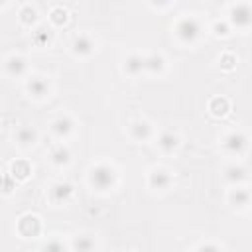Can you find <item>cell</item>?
<instances>
[{"label":"cell","instance_id":"cell-5","mask_svg":"<svg viewBox=\"0 0 252 252\" xmlns=\"http://www.w3.org/2000/svg\"><path fill=\"white\" fill-rule=\"evenodd\" d=\"M148 183H150L152 189L163 191V189L169 187V183H171V175H169V171H165L163 167H156V169L150 171V175H148Z\"/></svg>","mask_w":252,"mask_h":252},{"label":"cell","instance_id":"cell-27","mask_svg":"<svg viewBox=\"0 0 252 252\" xmlns=\"http://www.w3.org/2000/svg\"><path fill=\"white\" fill-rule=\"evenodd\" d=\"M35 41H37V43H45V41H49V33H45V28L37 30V33H35Z\"/></svg>","mask_w":252,"mask_h":252},{"label":"cell","instance_id":"cell-29","mask_svg":"<svg viewBox=\"0 0 252 252\" xmlns=\"http://www.w3.org/2000/svg\"><path fill=\"white\" fill-rule=\"evenodd\" d=\"M220 246H217V244H201L199 246V250H219Z\"/></svg>","mask_w":252,"mask_h":252},{"label":"cell","instance_id":"cell-9","mask_svg":"<svg viewBox=\"0 0 252 252\" xmlns=\"http://www.w3.org/2000/svg\"><path fill=\"white\" fill-rule=\"evenodd\" d=\"M130 136H132L134 140H138V142L148 140V138L152 136V126H150V122H148V120H134V122L130 124Z\"/></svg>","mask_w":252,"mask_h":252},{"label":"cell","instance_id":"cell-20","mask_svg":"<svg viewBox=\"0 0 252 252\" xmlns=\"http://www.w3.org/2000/svg\"><path fill=\"white\" fill-rule=\"evenodd\" d=\"M209 110L215 114V116H224L228 112V100L222 98V96H217L209 102Z\"/></svg>","mask_w":252,"mask_h":252},{"label":"cell","instance_id":"cell-19","mask_svg":"<svg viewBox=\"0 0 252 252\" xmlns=\"http://www.w3.org/2000/svg\"><path fill=\"white\" fill-rule=\"evenodd\" d=\"M248 201H250V193H248L246 189H234V191L230 193V203H232L236 209H244V207L248 205Z\"/></svg>","mask_w":252,"mask_h":252},{"label":"cell","instance_id":"cell-11","mask_svg":"<svg viewBox=\"0 0 252 252\" xmlns=\"http://www.w3.org/2000/svg\"><path fill=\"white\" fill-rule=\"evenodd\" d=\"M142 71H144V57L138 53L128 55L124 61V73H128L130 77H138Z\"/></svg>","mask_w":252,"mask_h":252},{"label":"cell","instance_id":"cell-7","mask_svg":"<svg viewBox=\"0 0 252 252\" xmlns=\"http://www.w3.org/2000/svg\"><path fill=\"white\" fill-rule=\"evenodd\" d=\"M246 144H248V140L242 132H230L222 142L224 150L230 152V154H242L246 150Z\"/></svg>","mask_w":252,"mask_h":252},{"label":"cell","instance_id":"cell-30","mask_svg":"<svg viewBox=\"0 0 252 252\" xmlns=\"http://www.w3.org/2000/svg\"><path fill=\"white\" fill-rule=\"evenodd\" d=\"M169 2H171V0H152L154 6H167Z\"/></svg>","mask_w":252,"mask_h":252},{"label":"cell","instance_id":"cell-3","mask_svg":"<svg viewBox=\"0 0 252 252\" xmlns=\"http://www.w3.org/2000/svg\"><path fill=\"white\" fill-rule=\"evenodd\" d=\"M230 22H232L236 28H248L250 22H252L250 6H248L246 2H238L236 6H232V10H230Z\"/></svg>","mask_w":252,"mask_h":252},{"label":"cell","instance_id":"cell-31","mask_svg":"<svg viewBox=\"0 0 252 252\" xmlns=\"http://www.w3.org/2000/svg\"><path fill=\"white\" fill-rule=\"evenodd\" d=\"M6 4V0H0V6H4Z\"/></svg>","mask_w":252,"mask_h":252},{"label":"cell","instance_id":"cell-17","mask_svg":"<svg viewBox=\"0 0 252 252\" xmlns=\"http://www.w3.org/2000/svg\"><path fill=\"white\" fill-rule=\"evenodd\" d=\"M224 177H226L228 183H234L236 185V183H240V181H244L248 177V171L242 165H228L226 171H224Z\"/></svg>","mask_w":252,"mask_h":252},{"label":"cell","instance_id":"cell-24","mask_svg":"<svg viewBox=\"0 0 252 252\" xmlns=\"http://www.w3.org/2000/svg\"><path fill=\"white\" fill-rule=\"evenodd\" d=\"M12 173H14V177H18V179H26V177L30 175V165H28L26 161H18V163L12 165Z\"/></svg>","mask_w":252,"mask_h":252},{"label":"cell","instance_id":"cell-2","mask_svg":"<svg viewBox=\"0 0 252 252\" xmlns=\"http://www.w3.org/2000/svg\"><path fill=\"white\" fill-rule=\"evenodd\" d=\"M175 33L183 43H193L201 35V24L193 16H185L175 24Z\"/></svg>","mask_w":252,"mask_h":252},{"label":"cell","instance_id":"cell-18","mask_svg":"<svg viewBox=\"0 0 252 252\" xmlns=\"http://www.w3.org/2000/svg\"><path fill=\"white\" fill-rule=\"evenodd\" d=\"M158 146H159L163 152H173V150L179 146V138H177V134H173V132H163V134L159 136V140H158Z\"/></svg>","mask_w":252,"mask_h":252},{"label":"cell","instance_id":"cell-1","mask_svg":"<svg viewBox=\"0 0 252 252\" xmlns=\"http://www.w3.org/2000/svg\"><path fill=\"white\" fill-rule=\"evenodd\" d=\"M89 181L96 191H108L116 183V171H114V167H110L106 163H98L91 169Z\"/></svg>","mask_w":252,"mask_h":252},{"label":"cell","instance_id":"cell-21","mask_svg":"<svg viewBox=\"0 0 252 252\" xmlns=\"http://www.w3.org/2000/svg\"><path fill=\"white\" fill-rule=\"evenodd\" d=\"M96 244H94V238L93 236H89V234H83V236H75V240H73V244H71V248H75V250H93Z\"/></svg>","mask_w":252,"mask_h":252},{"label":"cell","instance_id":"cell-6","mask_svg":"<svg viewBox=\"0 0 252 252\" xmlns=\"http://www.w3.org/2000/svg\"><path fill=\"white\" fill-rule=\"evenodd\" d=\"M18 230H20V234L26 236V238H30V236H37L39 230H41V222H39L37 217H33V215H26V217L20 219V222H18Z\"/></svg>","mask_w":252,"mask_h":252},{"label":"cell","instance_id":"cell-14","mask_svg":"<svg viewBox=\"0 0 252 252\" xmlns=\"http://www.w3.org/2000/svg\"><path fill=\"white\" fill-rule=\"evenodd\" d=\"M93 49H94V41L89 37V35H79V37H75V41H73V51L77 53V55H89V53H93Z\"/></svg>","mask_w":252,"mask_h":252},{"label":"cell","instance_id":"cell-15","mask_svg":"<svg viewBox=\"0 0 252 252\" xmlns=\"http://www.w3.org/2000/svg\"><path fill=\"white\" fill-rule=\"evenodd\" d=\"M16 140H18V144H20L22 148H28V146L35 144L37 132H35L33 128H30V126H22V128L16 132Z\"/></svg>","mask_w":252,"mask_h":252},{"label":"cell","instance_id":"cell-8","mask_svg":"<svg viewBox=\"0 0 252 252\" xmlns=\"http://www.w3.org/2000/svg\"><path fill=\"white\" fill-rule=\"evenodd\" d=\"M28 93L35 98H43L47 93H49V83L45 81V77H39V75H33L28 79V85H26Z\"/></svg>","mask_w":252,"mask_h":252},{"label":"cell","instance_id":"cell-16","mask_svg":"<svg viewBox=\"0 0 252 252\" xmlns=\"http://www.w3.org/2000/svg\"><path fill=\"white\" fill-rule=\"evenodd\" d=\"M51 161L55 165H67L71 161V150L65 144H59L51 150Z\"/></svg>","mask_w":252,"mask_h":252},{"label":"cell","instance_id":"cell-25","mask_svg":"<svg viewBox=\"0 0 252 252\" xmlns=\"http://www.w3.org/2000/svg\"><path fill=\"white\" fill-rule=\"evenodd\" d=\"M234 63H236V57L230 55V53H224V55L220 57V67H222V69H232Z\"/></svg>","mask_w":252,"mask_h":252},{"label":"cell","instance_id":"cell-10","mask_svg":"<svg viewBox=\"0 0 252 252\" xmlns=\"http://www.w3.org/2000/svg\"><path fill=\"white\" fill-rule=\"evenodd\" d=\"M6 67V73L12 75V77H22L26 73V59L20 57V55H10L4 63Z\"/></svg>","mask_w":252,"mask_h":252},{"label":"cell","instance_id":"cell-13","mask_svg":"<svg viewBox=\"0 0 252 252\" xmlns=\"http://www.w3.org/2000/svg\"><path fill=\"white\" fill-rule=\"evenodd\" d=\"M165 67V59L159 55V53H150L144 57V71H150V73H161Z\"/></svg>","mask_w":252,"mask_h":252},{"label":"cell","instance_id":"cell-22","mask_svg":"<svg viewBox=\"0 0 252 252\" xmlns=\"http://www.w3.org/2000/svg\"><path fill=\"white\" fill-rule=\"evenodd\" d=\"M20 22L26 24V26H32V24L35 22V10H33L32 6H24V8L20 10Z\"/></svg>","mask_w":252,"mask_h":252},{"label":"cell","instance_id":"cell-26","mask_svg":"<svg viewBox=\"0 0 252 252\" xmlns=\"http://www.w3.org/2000/svg\"><path fill=\"white\" fill-rule=\"evenodd\" d=\"M215 33H217V35H226V33H228V26H226L224 22H222V24L217 22V24H215Z\"/></svg>","mask_w":252,"mask_h":252},{"label":"cell","instance_id":"cell-12","mask_svg":"<svg viewBox=\"0 0 252 252\" xmlns=\"http://www.w3.org/2000/svg\"><path fill=\"white\" fill-rule=\"evenodd\" d=\"M71 130H73V120H71L69 116H57V118L51 122V132H53L57 138H65Z\"/></svg>","mask_w":252,"mask_h":252},{"label":"cell","instance_id":"cell-23","mask_svg":"<svg viewBox=\"0 0 252 252\" xmlns=\"http://www.w3.org/2000/svg\"><path fill=\"white\" fill-rule=\"evenodd\" d=\"M49 20L55 24V26H63L67 22V10L63 8H53L51 14H49Z\"/></svg>","mask_w":252,"mask_h":252},{"label":"cell","instance_id":"cell-28","mask_svg":"<svg viewBox=\"0 0 252 252\" xmlns=\"http://www.w3.org/2000/svg\"><path fill=\"white\" fill-rule=\"evenodd\" d=\"M43 250H65V244L63 242H45Z\"/></svg>","mask_w":252,"mask_h":252},{"label":"cell","instance_id":"cell-4","mask_svg":"<svg viewBox=\"0 0 252 252\" xmlns=\"http://www.w3.org/2000/svg\"><path fill=\"white\" fill-rule=\"evenodd\" d=\"M71 195H73V185L67 183V181H57V183H53L51 189H49V197H51V201L57 203V205L67 203V201L71 199Z\"/></svg>","mask_w":252,"mask_h":252}]
</instances>
